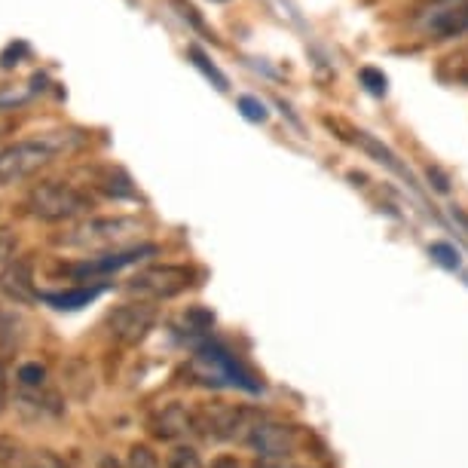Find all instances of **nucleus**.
<instances>
[{"label": "nucleus", "instance_id": "22", "mask_svg": "<svg viewBox=\"0 0 468 468\" xmlns=\"http://www.w3.org/2000/svg\"><path fill=\"white\" fill-rule=\"evenodd\" d=\"M6 399H10V379H6V370L0 365V413L6 408Z\"/></svg>", "mask_w": 468, "mask_h": 468}, {"label": "nucleus", "instance_id": "21", "mask_svg": "<svg viewBox=\"0 0 468 468\" xmlns=\"http://www.w3.org/2000/svg\"><path fill=\"white\" fill-rule=\"evenodd\" d=\"M13 254H16V239H13V233H10V229H0V261L13 258Z\"/></svg>", "mask_w": 468, "mask_h": 468}, {"label": "nucleus", "instance_id": "26", "mask_svg": "<svg viewBox=\"0 0 468 468\" xmlns=\"http://www.w3.org/2000/svg\"><path fill=\"white\" fill-rule=\"evenodd\" d=\"M6 101H16V99H0V104H6Z\"/></svg>", "mask_w": 468, "mask_h": 468}, {"label": "nucleus", "instance_id": "20", "mask_svg": "<svg viewBox=\"0 0 468 468\" xmlns=\"http://www.w3.org/2000/svg\"><path fill=\"white\" fill-rule=\"evenodd\" d=\"M239 108H242V113H245V117H249L251 122H263V120H267V108H263V101L251 99V95H242V99H239Z\"/></svg>", "mask_w": 468, "mask_h": 468}, {"label": "nucleus", "instance_id": "12", "mask_svg": "<svg viewBox=\"0 0 468 468\" xmlns=\"http://www.w3.org/2000/svg\"><path fill=\"white\" fill-rule=\"evenodd\" d=\"M0 291L10 300H16V303H31V300L40 297L37 291H34L31 267L25 261H13L0 270Z\"/></svg>", "mask_w": 468, "mask_h": 468}, {"label": "nucleus", "instance_id": "18", "mask_svg": "<svg viewBox=\"0 0 468 468\" xmlns=\"http://www.w3.org/2000/svg\"><path fill=\"white\" fill-rule=\"evenodd\" d=\"M429 254L435 258V263H441L444 270H459V251L453 249V245H447V242H435L429 249Z\"/></svg>", "mask_w": 468, "mask_h": 468}, {"label": "nucleus", "instance_id": "7", "mask_svg": "<svg viewBox=\"0 0 468 468\" xmlns=\"http://www.w3.org/2000/svg\"><path fill=\"white\" fill-rule=\"evenodd\" d=\"M258 413L245 408H224V404H211L197 413V435L206 441H245L251 422Z\"/></svg>", "mask_w": 468, "mask_h": 468}, {"label": "nucleus", "instance_id": "10", "mask_svg": "<svg viewBox=\"0 0 468 468\" xmlns=\"http://www.w3.org/2000/svg\"><path fill=\"white\" fill-rule=\"evenodd\" d=\"M147 254H156L154 245H138V249H117V251H101V254H92L90 261L83 263H74V267H68L70 276L77 279H95V276H108V272H117L122 267H129V263H135L141 258H147Z\"/></svg>", "mask_w": 468, "mask_h": 468}, {"label": "nucleus", "instance_id": "14", "mask_svg": "<svg viewBox=\"0 0 468 468\" xmlns=\"http://www.w3.org/2000/svg\"><path fill=\"white\" fill-rule=\"evenodd\" d=\"M190 58H193V65H197V68L202 70V74H206V77H208V80H211V83H215V86H218V90H227V77H224V74H220V70H218L215 65H211V61H208V56H206V52H202V49H197V47H193V49H190Z\"/></svg>", "mask_w": 468, "mask_h": 468}, {"label": "nucleus", "instance_id": "6", "mask_svg": "<svg viewBox=\"0 0 468 468\" xmlns=\"http://www.w3.org/2000/svg\"><path fill=\"white\" fill-rule=\"evenodd\" d=\"M245 444H249L261 459H272V463H288L291 456L297 453L300 435L294 426H285V422L258 417L251 422L249 435H245Z\"/></svg>", "mask_w": 468, "mask_h": 468}, {"label": "nucleus", "instance_id": "17", "mask_svg": "<svg viewBox=\"0 0 468 468\" xmlns=\"http://www.w3.org/2000/svg\"><path fill=\"white\" fill-rule=\"evenodd\" d=\"M19 468H70L65 459H58L56 453L49 450H40V453H31V456H22Z\"/></svg>", "mask_w": 468, "mask_h": 468}, {"label": "nucleus", "instance_id": "2", "mask_svg": "<svg viewBox=\"0 0 468 468\" xmlns=\"http://www.w3.org/2000/svg\"><path fill=\"white\" fill-rule=\"evenodd\" d=\"M144 233V224L138 218H90L83 224L70 227L65 236L58 239V245L65 249H80V251H117L126 249L132 239Z\"/></svg>", "mask_w": 468, "mask_h": 468}, {"label": "nucleus", "instance_id": "19", "mask_svg": "<svg viewBox=\"0 0 468 468\" xmlns=\"http://www.w3.org/2000/svg\"><path fill=\"white\" fill-rule=\"evenodd\" d=\"M361 83L367 86V92H374V95H386V74L383 70H377V68H361Z\"/></svg>", "mask_w": 468, "mask_h": 468}, {"label": "nucleus", "instance_id": "24", "mask_svg": "<svg viewBox=\"0 0 468 468\" xmlns=\"http://www.w3.org/2000/svg\"><path fill=\"white\" fill-rule=\"evenodd\" d=\"M254 468H300V465H294L291 459H288V463H272V459H261V463L254 465Z\"/></svg>", "mask_w": 468, "mask_h": 468}, {"label": "nucleus", "instance_id": "5", "mask_svg": "<svg viewBox=\"0 0 468 468\" xmlns=\"http://www.w3.org/2000/svg\"><path fill=\"white\" fill-rule=\"evenodd\" d=\"M190 285H193V270L163 263V267H147L135 272V276L126 282V291L141 300H172L184 294Z\"/></svg>", "mask_w": 468, "mask_h": 468}, {"label": "nucleus", "instance_id": "1", "mask_svg": "<svg viewBox=\"0 0 468 468\" xmlns=\"http://www.w3.org/2000/svg\"><path fill=\"white\" fill-rule=\"evenodd\" d=\"M80 144V135L74 132H49L43 138H25L0 150V187L34 178L47 165H52L61 154H70Z\"/></svg>", "mask_w": 468, "mask_h": 468}, {"label": "nucleus", "instance_id": "13", "mask_svg": "<svg viewBox=\"0 0 468 468\" xmlns=\"http://www.w3.org/2000/svg\"><path fill=\"white\" fill-rule=\"evenodd\" d=\"M101 291H104L101 285H80L70 291H58V294H40V300L49 303L52 309H80V306H90Z\"/></svg>", "mask_w": 468, "mask_h": 468}, {"label": "nucleus", "instance_id": "8", "mask_svg": "<svg viewBox=\"0 0 468 468\" xmlns=\"http://www.w3.org/2000/svg\"><path fill=\"white\" fill-rule=\"evenodd\" d=\"M417 28L429 40H450L468 34V0H431L420 13Z\"/></svg>", "mask_w": 468, "mask_h": 468}, {"label": "nucleus", "instance_id": "23", "mask_svg": "<svg viewBox=\"0 0 468 468\" xmlns=\"http://www.w3.org/2000/svg\"><path fill=\"white\" fill-rule=\"evenodd\" d=\"M211 468H242V463L236 456H218L215 463H211Z\"/></svg>", "mask_w": 468, "mask_h": 468}, {"label": "nucleus", "instance_id": "9", "mask_svg": "<svg viewBox=\"0 0 468 468\" xmlns=\"http://www.w3.org/2000/svg\"><path fill=\"white\" fill-rule=\"evenodd\" d=\"M156 324V306L150 300H132V303H122L111 313L108 328L117 337L122 346H138L141 340L154 331Z\"/></svg>", "mask_w": 468, "mask_h": 468}, {"label": "nucleus", "instance_id": "11", "mask_svg": "<svg viewBox=\"0 0 468 468\" xmlns=\"http://www.w3.org/2000/svg\"><path fill=\"white\" fill-rule=\"evenodd\" d=\"M197 431V413H190L184 404H169L163 408V413H156L154 420V435L163 441H181Z\"/></svg>", "mask_w": 468, "mask_h": 468}, {"label": "nucleus", "instance_id": "3", "mask_svg": "<svg viewBox=\"0 0 468 468\" xmlns=\"http://www.w3.org/2000/svg\"><path fill=\"white\" fill-rule=\"evenodd\" d=\"M31 218L47 220V224H58V220L80 218L92 208V199L83 190H77L74 184L65 181H40L34 184L28 199H25Z\"/></svg>", "mask_w": 468, "mask_h": 468}, {"label": "nucleus", "instance_id": "4", "mask_svg": "<svg viewBox=\"0 0 468 468\" xmlns=\"http://www.w3.org/2000/svg\"><path fill=\"white\" fill-rule=\"evenodd\" d=\"M187 374L202 386H239L245 392H258L261 388L249 370L236 361V356H229L218 343H202V346L193 352Z\"/></svg>", "mask_w": 468, "mask_h": 468}, {"label": "nucleus", "instance_id": "25", "mask_svg": "<svg viewBox=\"0 0 468 468\" xmlns=\"http://www.w3.org/2000/svg\"><path fill=\"white\" fill-rule=\"evenodd\" d=\"M99 468H129V465H122V463H120V459H117V456H111V453H108V456H101V463H99Z\"/></svg>", "mask_w": 468, "mask_h": 468}, {"label": "nucleus", "instance_id": "16", "mask_svg": "<svg viewBox=\"0 0 468 468\" xmlns=\"http://www.w3.org/2000/svg\"><path fill=\"white\" fill-rule=\"evenodd\" d=\"M129 468H163V463H160V456L154 453L147 444H135L129 450V463H126Z\"/></svg>", "mask_w": 468, "mask_h": 468}, {"label": "nucleus", "instance_id": "15", "mask_svg": "<svg viewBox=\"0 0 468 468\" xmlns=\"http://www.w3.org/2000/svg\"><path fill=\"white\" fill-rule=\"evenodd\" d=\"M165 468H206V465H202V459L193 447H175L169 459H165Z\"/></svg>", "mask_w": 468, "mask_h": 468}]
</instances>
